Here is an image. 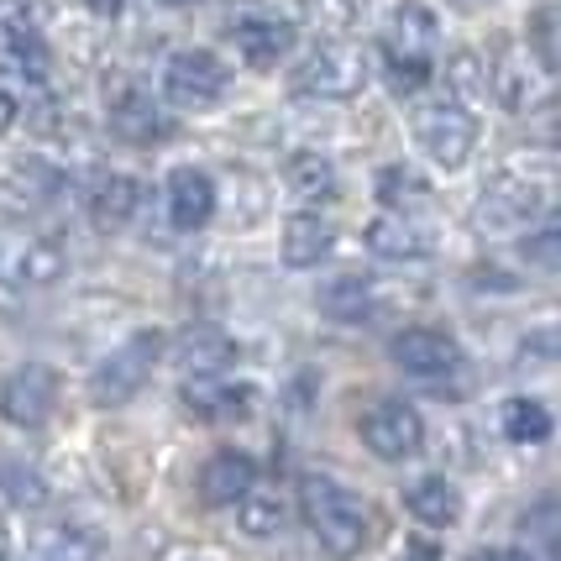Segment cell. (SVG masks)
I'll list each match as a JSON object with an SVG mask.
<instances>
[{"instance_id": "1", "label": "cell", "mask_w": 561, "mask_h": 561, "mask_svg": "<svg viewBox=\"0 0 561 561\" xmlns=\"http://www.w3.org/2000/svg\"><path fill=\"white\" fill-rule=\"evenodd\" d=\"M299 510H305V525H310L316 546L331 561H352L367 546L363 499L346 489V483H336V478H325V472L305 478V483H299Z\"/></svg>"}, {"instance_id": "2", "label": "cell", "mask_w": 561, "mask_h": 561, "mask_svg": "<svg viewBox=\"0 0 561 561\" xmlns=\"http://www.w3.org/2000/svg\"><path fill=\"white\" fill-rule=\"evenodd\" d=\"M440 48V22L431 5L420 0H404L393 5L389 32H383V58H389V84L393 95H415L420 84L431 79V64H436Z\"/></svg>"}, {"instance_id": "3", "label": "cell", "mask_w": 561, "mask_h": 561, "mask_svg": "<svg viewBox=\"0 0 561 561\" xmlns=\"http://www.w3.org/2000/svg\"><path fill=\"white\" fill-rule=\"evenodd\" d=\"M158 357H163V336H158V331H131L122 346H111L95 363V373H90V404H95V410H122V404H131V399L142 393V383L152 378Z\"/></svg>"}, {"instance_id": "4", "label": "cell", "mask_w": 561, "mask_h": 561, "mask_svg": "<svg viewBox=\"0 0 561 561\" xmlns=\"http://www.w3.org/2000/svg\"><path fill=\"white\" fill-rule=\"evenodd\" d=\"M546 179H530V173H499L489 190L478 195V205H472V226L483 231V237H530V226H536L540 216H546Z\"/></svg>"}, {"instance_id": "5", "label": "cell", "mask_w": 561, "mask_h": 561, "mask_svg": "<svg viewBox=\"0 0 561 561\" xmlns=\"http://www.w3.org/2000/svg\"><path fill=\"white\" fill-rule=\"evenodd\" d=\"M373 79V64L357 43L346 37H325L305 53V64L294 69V95H316V100H357Z\"/></svg>"}, {"instance_id": "6", "label": "cell", "mask_w": 561, "mask_h": 561, "mask_svg": "<svg viewBox=\"0 0 561 561\" xmlns=\"http://www.w3.org/2000/svg\"><path fill=\"white\" fill-rule=\"evenodd\" d=\"M415 142L420 152L436 163V169L457 173L472 163V147H478V116L440 100V105H420L415 111Z\"/></svg>"}, {"instance_id": "7", "label": "cell", "mask_w": 561, "mask_h": 561, "mask_svg": "<svg viewBox=\"0 0 561 561\" xmlns=\"http://www.w3.org/2000/svg\"><path fill=\"white\" fill-rule=\"evenodd\" d=\"M231 90V64H220V53L210 48H184L169 58L163 69V95L179 111H210Z\"/></svg>"}, {"instance_id": "8", "label": "cell", "mask_w": 561, "mask_h": 561, "mask_svg": "<svg viewBox=\"0 0 561 561\" xmlns=\"http://www.w3.org/2000/svg\"><path fill=\"white\" fill-rule=\"evenodd\" d=\"M357 436H363V446L378 462H410L425 446V420L404 399H373L363 420H357Z\"/></svg>"}, {"instance_id": "9", "label": "cell", "mask_w": 561, "mask_h": 561, "mask_svg": "<svg viewBox=\"0 0 561 561\" xmlns=\"http://www.w3.org/2000/svg\"><path fill=\"white\" fill-rule=\"evenodd\" d=\"M64 247L53 237L37 231H16V226H0V284H16V289H48L64 278Z\"/></svg>"}, {"instance_id": "10", "label": "cell", "mask_w": 561, "mask_h": 561, "mask_svg": "<svg viewBox=\"0 0 561 561\" xmlns=\"http://www.w3.org/2000/svg\"><path fill=\"white\" fill-rule=\"evenodd\" d=\"M393 363H399V373H410V378H420V383H446V378H457L462 373V346L451 342L446 331H436V325H410V331H399L389 342Z\"/></svg>"}, {"instance_id": "11", "label": "cell", "mask_w": 561, "mask_h": 561, "mask_svg": "<svg viewBox=\"0 0 561 561\" xmlns=\"http://www.w3.org/2000/svg\"><path fill=\"white\" fill-rule=\"evenodd\" d=\"M58 393H64V383L48 363H22L0 389V415L22 431H43L58 410Z\"/></svg>"}, {"instance_id": "12", "label": "cell", "mask_w": 561, "mask_h": 561, "mask_svg": "<svg viewBox=\"0 0 561 561\" xmlns=\"http://www.w3.org/2000/svg\"><path fill=\"white\" fill-rule=\"evenodd\" d=\"M363 242H367V252L383 257V263H420V257L436 252L440 231L425 216H415V210H383V216L367 220Z\"/></svg>"}, {"instance_id": "13", "label": "cell", "mask_w": 561, "mask_h": 561, "mask_svg": "<svg viewBox=\"0 0 561 561\" xmlns=\"http://www.w3.org/2000/svg\"><path fill=\"white\" fill-rule=\"evenodd\" d=\"M294 22H284V16H273V11H242V16H231L226 22V43L242 53V64H252V69L268 73L273 64H284L294 53Z\"/></svg>"}, {"instance_id": "14", "label": "cell", "mask_w": 561, "mask_h": 561, "mask_svg": "<svg viewBox=\"0 0 561 561\" xmlns=\"http://www.w3.org/2000/svg\"><path fill=\"white\" fill-rule=\"evenodd\" d=\"M105 122H111V137L126 147H152L158 137H169V116H163V105L147 95L142 84H131L122 79L111 100H105Z\"/></svg>"}, {"instance_id": "15", "label": "cell", "mask_w": 561, "mask_h": 561, "mask_svg": "<svg viewBox=\"0 0 561 561\" xmlns=\"http://www.w3.org/2000/svg\"><path fill=\"white\" fill-rule=\"evenodd\" d=\"M163 205H169L173 231H205L220 210V190L205 169L179 163V169L169 173V184H163Z\"/></svg>"}, {"instance_id": "16", "label": "cell", "mask_w": 561, "mask_h": 561, "mask_svg": "<svg viewBox=\"0 0 561 561\" xmlns=\"http://www.w3.org/2000/svg\"><path fill=\"white\" fill-rule=\"evenodd\" d=\"M489 95L504 111H536V105H546V73L536 69L530 53L510 43L499 53V64H489Z\"/></svg>"}, {"instance_id": "17", "label": "cell", "mask_w": 561, "mask_h": 561, "mask_svg": "<svg viewBox=\"0 0 561 561\" xmlns=\"http://www.w3.org/2000/svg\"><path fill=\"white\" fill-rule=\"evenodd\" d=\"M257 489V462L247 457V451H216L210 462L199 467V499L210 504V510H237L247 493Z\"/></svg>"}, {"instance_id": "18", "label": "cell", "mask_w": 561, "mask_h": 561, "mask_svg": "<svg viewBox=\"0 0 561 561\" xmlns=\"http://www.w3.org/2000/svg\"><path fill=\"white\" fill-rule=\"evenodd\" d=\"M179 367H184L190 383H216V378H226L237 367V342L220 325H195L179 342Z\"/></svg>"}, {"instance_id": "19", "label": "cell", "mask_w": 561, "mask_h": 561, "mask_svg": "<svg viewBox=\"0 0 561 561\" xmlns=\"http://www.w3.org/2000/svg\"><path fill=\"white\" fill-rule=\"evenodd\" d=\"M331 242H336L331 220L316 210H294L278 231V257H284V268H316L331 257Z\"/></svg>"}, {"instance_id": "20", "label": "cell", "mask_w": 561, "mask_h": 561, "mask_svg": "<svg viewBox=\"0 0 561 561\" xmlns=\"http://www.w3.org/2000/svg\"><path fill=\"white\" fill-rule=\"evenodd\" d=\"M142 205V184L131 173H105L95 190H90V220L95 231H126V220L137 216Z\"/></svg>"}, {"instance_id": "21", "label": "cell", "mask_w": 561, "mask_h": 561, "mask_svg": "<svg viewBox=\"0 0 561 561\" xmlns=\"http://www.w3.org/2000/svg\"><path fill=\"white\" fill-rule=\"evenodd\" d=\"M404 510L415 514L420 525L446 530V525H457V519H462V493L451 489L440 472H425V478H415V483L404 489Z\"/></svg>"}, {"instance_id": "22", "label": "cell", "mask_w": 561, "mask_h": 561, "mask_svg": "<svg viewBox=\"0 0 561 561\" xmlns=\"http://www.w3.org/2000/svg\"><path fill=\"white\" fill-rule=\"evenodd\" d=\"M32 557L37 561H100L105 557V540L95 530H84V525H43L37 536H32Z\"/></svg>"}, {"instance_id": "23", "label": "cell", "mask_w": 561, "mask_h": 561, "mask_svg": "<svg viewBox=\"0 0 561 561\" xmlns=\"http://www.w3.org/2000/svg\"><path fill=\"white\" fill-rule=\"evenodd\" d=\"M320 310H325L331 320H342V325H352V320H373V310H378V289L367 284L363 273H346V278H336V284L320 289Z\"/></svg>"}, {"instance_id": "24", "label": "cell", "mask_w": 561, "mask_h": 561, "mask_svg": "<svg viewBox=\"0 0 561 561\" xmlns=\"http://www.w3.org/2000/svg\"><path fill=\"white\" fill-rule=\"evenodd\" d=\"M247 404H252V389H226V378H216V383L184 378V410L199 420H242Z\"/></svg>"}, {"instance_id": "25", "label": "cell", "mask_w": 561, "mask_h": 561, "mask_svg": "<svg viewBox=\"0 0 561 561\" xmlns=\"http://www.w3.org/2000/svg\"><path fill=\"white\" fill-rule=\"evenodd\" d=\"M499 431H504V440H514V446H540V440H551V410H546L540 399H530V393L504 399Z\"/></svg>"}, {"instance_id": "26", "label": "cell", "mask_w": 561, "mask_h": 561, "mask_svg": "<svg viewBox=\"0 0 561 561\" xmlns=\"http://www.w3.org/2000/svg\"><path fill=\"white\" fill-rule=\"evenodd\" d=\"M284 190L299 199H331L336 195V169H331V158L325 152H294L289 163H284Z\"/></svg>"}, {"instance_id": "27", "label": "cell", "mask_w": 561, "mask_h": 561, "mask_svg": "<svg viewBox=\"0 0 561 561\" xmlns=\"http://www.w3.org/2000/svg\"><path fill=\"white\" fill-rule=\"evenodd\" d=\"M0 493H5V504H16V510H37V504H48V483H43V472L26 462L22 451H5V446H0Z\"/></svg>"}, {"instance_id": "28", "label": "cell", "mask_w": 561, "mask_h": 561, "mask_svg": "<svg viewBox=\"0 0 561 561\" xmlns=\"http://www.w3.org/2000/svg\"><path fill=\"white\" fill-rule=\"evenodd\" d=\"M446 84H451V105H483L489 100V58H478V53H457L451 64H446Z\"/></svg>"}, {"instance_id": "29", "label": "cell", "mask_w": 561, "mask_h": 561, "mask_svg": "<svg viewBox=\"0 0 561 561\" xmlns=\"http://www.w3.org/2000/svg\"><path fill=\"white\" fill-rule=\"evenodd\" d=\"M378 199H383V210H410V205H425V199H431V184H425L415 169L389 163V169H378Z\"/></svg>"}, {"instance_id": "30", "label": "cell", "mask_w": 561, "mask_h": 561, "mask_svg": "<svg viewBox=\"0 0 561 561\" xmlns=\"http://www.w3.org/2000/svg\"><path fill=\"white\" fill-rule=\"evenodd\" d=\"M519 530H525V546H536L540 551V561H557V499L540 493L536 504L525 510Z\"/></svg>"}, {"instance_id": "31", "label": "cell", "mask_w": 561, "mask_h": 561, "mask_svg": "<svg viewBox=\"0 0 561 561\" xmlns=\"http://www.w3.org/2000/svg\"><path fill=\"white\" fill-rule=\"evenodd\" d=\"M231 184H237V210H231V220L237 226H252V220H263L268 216V205H273V190H268V179L263 173H252V169H231Z\"/></svg>"}, {"instance_id": "32", "label": "cell", "mask_w": 561, "mask_h": 561, "mask_svg": "<svg viewBox=\"0 0 561 561\" xmlns=\"http://www.w3.org/2000/svg\"><path fill=\"white\" fill-rule=\"evenodd\" d=\"M525 53L536 58L540 73H551L561 64V53H557V11H551V5H540L536 16L525 22Z\"/></svg>"}, {"instance_id": "33", "label": "cell", "mask_w": 561, "mask_h": 561, "mask_svg": "<svg viewBox=\"0 0 561 561\" xmlns=\"http://www.w3.org/2000/svg\"><path fill=\"white\" fill-rule=\"evenodd\" d=\"M237 519H242V530L252 540H268L278 525H284V504H278V493H247L242 504H237Z\"/></svg>"}, {"instance_id": "34", "label": "cell", "mask_w": 561, "mask_h": 561, "mask_svg": "<svg viewBox=\"0 0 561 561\" xmlns=\"http://www.w3.org/2000/svg\"><path fill=\"white\" fill-rule=\"evenodd\" d=\"M299 16L331 37H342L346 26L357 22V0H299Z\"/></svg>"}, {"instance_id": "35", "label": "cell", "mask_w": 561, "mask_h": 561, "mask_svg": "<svg viewBox=\"0 0 561 561\" xmlns=\"http://www.w3.org/2000/svg\"><path fill=\"white\" fill-rule=\"evenodd\" d=\"M393 561H440V546L431 536H404L399 551H393Z\"/></svg>"}, {"instance_id": "36", "label": "cell", "mask_w": 561, "mask_h": 561, "mask_svg": "<svg viewBox=\"0 0 561 561\" xmlns=\"http://www.w3.org/2000/svg\"><path fill=\"white\" fill-rule=\"evenodd\" d=\"M16 116H22V100H16V90H11V79L0 73V137L16 126Z\"/></svg>"}, {"instance_id": "37", "label": "cell", "mask_w": 561, "mask_h": 561, "mask_svg": "<svg viewBox=\"0 0 561 561\" xmlns=\"http://www.w3.org/2000/svg\"><path fill=\"white\" fill-rule=\"evenodd\" d=\"M73 5H79V11H84V16H95V22H116V16H122L126 11V0H73Z\"/></svg>"}, {"instance_id": "38", "label": "cell", "mask_w": 561, "mask_h": 561, "mask_svg": "<svg viewBox=\"0 0 561 561\" xmlns=\"http://www.w3.org/2000/svg\"><path fill=\"white\" fill-rule=\"evenodd\" d=\"M472 561H536L530 551H483V557H472Z\"/></svg>"}, {"instance_id": "39", "label": "cell", "mask_w": 561, "mask_h": 561, "mask_svg": "<svg viewBox=\"0 0 561 561\" xmlns=\"http://www.w3.org/2000/svg\"><path fill=\"white\" fill-rule=\"evenodd\" d=\"M451 5H462V11H483V5H493V0H451Z\"/></svg>"}, {"instance_id": "40", "label": "cell", "mask_w": 561, "mask_h": 561, "mask_svg": "<svg viewBox=\"0 0 561 561\" xmlns=\"http://www.w3.org/2000/svg\"><path fill=\"white\" fill-rule=\"evenodd\" d=\"M5 551H11V536H5V519H0V561H5Z\"/></svg>"}, {"instance_id": "41", "label": "cell", "mask_w": 561, "mask_h": 561, "mask_svg": "<svg viewBox=\"0 0 561 561\" xmlns=\"http://www.w3.org/2000/svg\"><path fill=\"white\" fill-rule=\"evenodd\" d=\"M173 5H190V0H173Z\"/></svg>"}]
</instances>
